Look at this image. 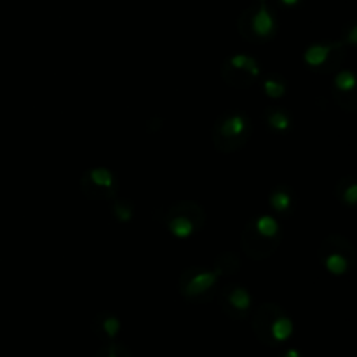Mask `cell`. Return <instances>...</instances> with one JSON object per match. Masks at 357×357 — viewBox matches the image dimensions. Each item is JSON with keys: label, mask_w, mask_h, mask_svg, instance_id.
<instances>
[{"label": "cell", "mask_w": 357, "mask_h": 357, "mask_svg": "<svg viewBox=\"0 0 357 357\" xmlns=\"http://www.w3.org/2000/svg\"><path fill=\"white\" fill-rule=\"evenodd\" d=\"M282 241V227L272 215H260L250 220L241 235V248L253 261L272 256Z\"/></svg>", "instance_id": "cell-1"}, {"label": "cell", "mask_w": 357, "mask_h": 357, "mask_svg": "<svg viewBox=\"0 0 357 357\" xmlns=\"http://www.w3.org/2000/svg\"><path fill=\"white\" fill-rule=\"evenodd\" d=\"M253 135V122L241 110L223 111L211 131L213 145L222 154H234L244 148Z\"/></svg>", "instance_id": "cell-2"}, {"label": "cell", "mask_w": 357, "mask_h": 357, "mask_svg": "<svg viewBox=\"0 0 357 357\" xmlns=\"http://www.w3.org/2000/svg\"><path fill=\"white\" fill-rule=\"evenodd\" d=\"M293 321L277 304H261L253 315V331L261 343L279 347L293 336Z\"/></svg>", "instance_id": "cell-3"}, {"label": "cell", "mask_w": 357, "mask_h": 357, "mask_svg": "<svg viewBox=\"0 0 357 357\" xmlns=\"http://www.w3.org/2000/svg\"><path fill=\"white\" fill-rule=\"evenodd\" d=\"M162 223L178 239H189L199 234L206 225V211L194 200H180L171 204L164 213Z\"/></svg>", "instance_id": "cell-4"}, {"label": "cell", "mask_w": 357, "mask_h": 357, "mask_svg": "<svg viewBox=\"0 0 357 357\" xmlns=\"http://www.w3.org/2000/svg\"><path fill=\"white\" fill-rule=\"evenodd\" d=\"M220 274L211 267L194 265L185 270L180 277V293L192 304H208L218 291Z\"/></svg>", "instance_id": "cell-5"}, {"label": "cell", "mask_w": 357, "mask_h": 357, "mask_svg": "<svg viewBox=\"0 0 357 357\" xmlns=\"http://www.w3.org/2000/svg\"><path fill=\"white\" fill-rule=\"evenodd\" d=\"M237 30L250 42H269L277 34L276 14L269 4L251 5L239 18Z\"/></svg>", "instance_id": "cell-6"}, {"label": "cell", "mask_w": 357, "mask_h": 357, "mask_svg": "<svg viewBox=\"0 0 357 357\" xmlns=\"http://www.w3.org/2000/svg\"><path fill=\"white\" fill-rule=\"evenodd\" d=\"M319 261L331 276H345L356 263V250L352 242L340 234H331L321 242L317 251Z\"/></svg>", "instance_id": "cell-7"}, {"label": "cell", "mask_w": 357, "mask_h": 357, "mask_svg": "<svg viewBox=\"0 0 357 357\" xmlns=\"http://www.w3.org/2000/svg\"><path fill=\"white\" fill-rule=\"evenodd\" d=\"M223 82L230 88L246 89L260 81L261 66L256 58L250 54L239 53L227 58L220 68Z\"/></svg>", "instance_id": "cell-8"}, {"label": "cell", "mask_w": 357, "mask_h": 357, "mask_svg": "<svg viewBox=\"0 0 357 357\" xmlns=\"http://www.w3.org/2000/svg\"><path fill=\"white\" fill-rule=\"evenodd\" d=\"M345 60V46L340 40L312 44L304 54V62L310 72L328 75L336 72Z\"/></svg>", "instance_id": "cell-9"}, {"label": "cell", "mask_w": 357, "mask_h": 357, "mask_svg": "<svg viewBox=\"0 0 357 357\" xmlns=\"http://www.w3.org/2000/svg\"><path fill=\"white\" fill-rule=\"evenodd\" d=\"M81 190L88 199L105 202V200L116 199L119 183L110 169L91 168L81 178Z\"/></svg>", "instance_id": "cell-10"}, {"label": "cell", "mask_w": 357, "mask_h": 357, "mask_svg": "<svg viewBox=\"0 0 357 357\" xmlns=\"http://www.w3.org/2000/svg\"><path fill=\"white\" fill-rule=\"evenodd\" d=\"M253 307V298L244 286L230 285L220 293V308L230 319L242 321L250 315Z\"/></svg>", "instance_id": "cell-11"}, {"label": "cell", "mask_w": 357, "mask_h": 357, "mask_svg": "<svg viewBox=\"0 0 357 357\" xmlns=\"http://www.w3.org/2000/svg\"><path fill=\"white\" fill-rule=\"evenodd\" d=\"M333 100L347 111L356 110V77L349 70H343L333 81Z\"/></svg>", "instance_id": "cell-12"}, {"label": "cell", "mask_w": 357, "mask_h": 357, "mask_svg": "<svg viewBox=\"0 0 357 357\" xmlns=\"http://www.w3.org/2000/svg\"><path fill=\"white\" fill-rule=\"evenodd\" d=\"M120 319L110 312H100L96 317L92 319V331L100 338L101 342H114L120 333Z\"/></svg>", "instance_id": "cell-13"}, {"label": "cell", "mask_w": 357, "mask_h": 357, "mask_svg": "<svg viewBox=\"0 0 357 357\" xmlns=\"http://www.w3.org/2000/svg\"><path fill=\"white\" fill-rule=\"evenodd\" d=\"M269 204L276 215L288 216L295 211V194L286 185H279L270 192Z\"/></svg>", "instance_id": "cell-14"}, {"label": "cell", "mask_w": 357, "mask_h": 357, "mask_svg": "<svg viewBox=\"0 0 357 357\" xmlns=\"http://www.w3.org/2000/svg\"><path fill=\"white\" fill-rule=\"evenodd\" d=\"M265 124L272 133L282 135V133H288L291 129V117L285 108L269 107L265 111Z\"/></svg>", "instance_id": "cell-15"}, {"label": "cell", "mask_w": 357, "mask_h": 357, "mask_svg": "<svg viewBox=\"0 0 357 357\" xmlns=\"http://www.w3.org/2000/svg\"><path fill=\"white\" fill-rule=\"evenodd\" d=\"M261 91L265 92L267 98L272 100H279L288 92V81L279 73H269L260 81Z\"/></svg>", "instance_id": "cell-16"}, {"label": "cell", "mask_w": 357, "mask_h": 357, "mask_svg": "<svg viewBox=\"0 0 357 357\" xmlns=\"http://www.w3.org/2000/svg\"><path fill=\"white\" fill-rule=\"evenodd\" d=\"M334 194H336V199L347 206V208H356L357 202V183L356 178L354 176H345L336 183V189H334Z\"/></svg>", "instance_id": "cell-17"}, {"label": "cell", "mask_w": 357, "mask_h": 357, "mask_svg": "<svg viewBox=\"0 0 357 357\" xmlns=\"http://www.w3.org/2000/svg\"><path fill=\"white\" fill-rule=\"evenodd\" d=\"M239 265H241V261L235 256V253H222L216 258L215 270L220 276H228V274L237 272Z\"/></svg>", "instance_id": "cell-18"}, {"label": "cell", "mask_w": 357, "mask_h": 357, "mask_svg": "<svg viewBox=\"0 0 357 357\" xmlns=\"http://www.w3.org/2000/svg\"><path fill=\"white\" fill-rule=\"evenodd\" d=\"M92 357H133L131 356V350L126 345L117 342L105 343L100 350Z\"/></svg>", "instance_id": "cell-19"}, {"label": "cell", "mask_w": 357, "mask_h": 357, "mask_svg": "<svg viewBox=\"0 0 357 357\" xmlns=\"http://www.w3.org/2000/svg\"><path fill=\"white\" fill-rule=\"evenodd\" d=\"M135 206L133 204H129L127 200H117L116 204H114V215H116V218L119 220V222H129L131 218H133V215H135Z\"/></svg>", "instance_id": "cell-20"}, {"label": "cell", "mask_w": 357, "mask_h": 357, "mask_svg": "<svg viewBox=\"0 0 357 357\" xmlns=\"http://www.w3.org/2000/svg\"><path fill=\"white\" fill-rule=\"evenodd\" d=\"M356 31H357L356 23H350L349 25V31H347V34L343 35V40H342L343 46H345V44H350V46H354V44H356Z\"/></svg>", "instance_id": "cell-21"}, {"label": "cell", "mask_w": 357, "mask_h": 357, "mask_svg": "<svg viewBox=\"0 0 357 357\" xmlns=\"http://www.w3.org/2000/svg\"><path fill=\"white\" fill-rule=\"evenodd\" d=\"M280 4L285 5V8H298L302 4V0H279Z\"/></svg>", "instance_id": "cell-22"}, {"label": "cell", "mask_w": 357, "mask_h": 357, "mask_svg": "<svg viewBox=\"0 0 357 357\" xmlns=\"http://www.w3.org/2000/svg\"><path fill=\"white\" fill-rule=\"evenodd\" d=\"M279 357H302V354H300L296 349H288V350H285V352L280 354Z\"/></svg>", "instance_id": "cell-23"}, {"label": "cell", "mask_w": 357, "mask_h": 357, "mask_svg": "<svg viewBox=\"0 0 357 357\" xmlns=\"http://www.w3.org/2000/svg\"><path fill=\"white\" fill-rule=\"evenodd\" d=\"M258 4H269V0H256Z\"/></svg>", "instance_id": "cell-24"}]
</instances>
